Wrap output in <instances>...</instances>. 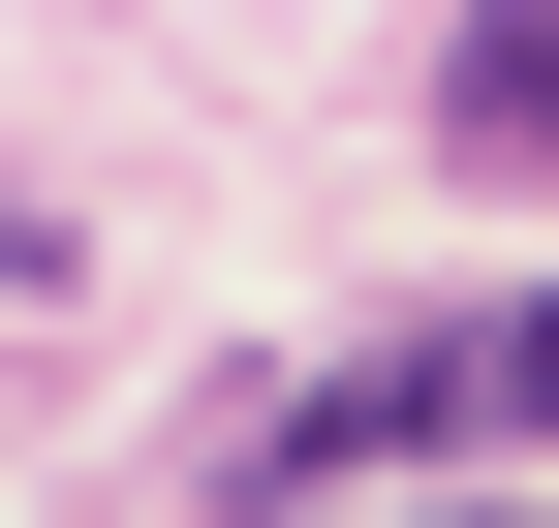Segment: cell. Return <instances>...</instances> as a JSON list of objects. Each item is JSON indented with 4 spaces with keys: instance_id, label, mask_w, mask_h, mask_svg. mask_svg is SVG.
Listing matches in <instances>:
<instances>
[{
    "instance_id": "1",
    "label": "cell",
    "mask_w": 559,
    "mask_h": 528,
    "mask_svg": "<svg viewBox=\"0 0 559 528\" xmlns=\"http://www.w3.org/2000/svg\"><path fill=\"white\" fill-rule=\"evenodd\" d=\"M559 124V0H498V32H466V156H528Z\"/></svg>"
},
{
    "instance_id": "2",
    "label": "cell",
    "mask_w": 559,
    "mask_h": 528,
    "mask_svg": "<svg viewBox=\"0 0 559 528\" xmlns=\"http://www.w3.org/2000/svg\"><path fill=\"white\" fill-rule=\"evenodd\" d=\"M498 435H559V311H528V343H498Z\"/></svg>"
}]
</instances>
